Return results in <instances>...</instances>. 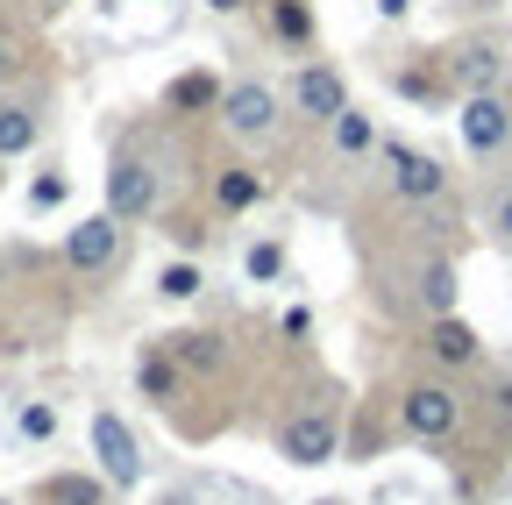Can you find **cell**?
<instances>
[{
	"mask_svg": "<svg viewBox=\"0 0 512 505\" xmlns=\"http://www.w3.org/2000/svg\"><path fill=\"white\" fill-rule=\"evenodd\" d=\"M256 200H264V178H256V171L228 164V171L214 178V207H221V214H249Z\"/></svg>",
	"mask_w": 512,
	"mask_h": 505,
	"instance_id": "cell-15",
	"label": "cell"
},
{
	"mask_svg": "<svg viewBox=\"0 0 512 505\" xmlns=\"http://www.w3.org/2000/svg\"><path fill=\"white\" fill-rule=\"evenodd\" d=\"M107 214H114L121 228L157 214V171H150L143 157H114V171H107Z\"/></svg>",
	"mask_w": 512,
	"mask_h": 505,
	"instance_id": "cell-7",
	"label": "cell"
},
{
	"mask_svg": "<svg viewBox=\"0 0 512 505\" xmlns=\"http://www.w3.org/2000/svg\"><path fill=\"white\" fill-rule=\"evenodd\" d=\"M15 427H22V441H57V406L50 399H29L15 413Z\"/></svg>",
	"mask_w": 512,
	"mask_h": 505,
	"instance_id": "cell-22",
	"label": "cell"
},
{
	"mask_svg": "<svg viewBox=\"0 0 512 505\" xmlns=\"http://www.w3.org/2000/svg\"><path fill=\"white\" fill-rule=\"evenodd\" d=\"M29 150H36V114L0 100V157H29Z\"/></svg>",
	"mask_w": 512,
	"mask_h": 505,
	"instance_id": "cell-17",
	"label": "cell"
},
{
	"mask_svg": "<svg viewBox=\"0 0 512 505\" xmlns=\"http://www.w3.org/2000/svg\"><path fill=\"white\" fill-rule=\"evenodd\" d=\"M114 257H121V221L114 214H86L72 235H64V264L72 271H114Z\"/></svg>",
	"mask_w": 512,
	"mask_h": 505,
	"instance_id": "cell-9",
	"label": "cell"
},
{
	"mask_svg": "<svg viewBox=\"0 0 512 505\" xmlns=\"http://www.w3.org/2000/svg\"><path fill=\"white\" fill-rule=\"evenodd\" d=\"M271 29L285 43H313V8L306 0H271Z\"/></svg>",
	"mask_w": 512,
	"mask_h": 505,
	"instance_id": "cell-20",
	"label": "cell"
},
{
	"mask_svg": "<svg viewBox=\"0 0 512 505\" xmlns=\"http://www.w3.org/2000/svg\"><path fill=\"white\" fill-rule=\"evenodd\" d=\"M164 505H192V498H164Z\"/></svg>",
	"mask_w": 512,
	"mask_h": 505,
	"instance_id": "cell-29",
	"label": "cell"
},
{
	"mask_svg": "<svg viewBox=\"0 0 512 505\" xmlns=\"http://www.w3.org/2000/svg\"><path fill=\"white\" fill-rule=\"evenodd\" d=\"M164 349H171V363H178V370H200V377L228 363L221 335H207V328H192V335H164Z\"/></svg>",
	"mask_w": 512,
	"mask_h": 505,
	"instance_id": "cell-13",
	"label": "cell"
},
{
	"mask_svg": "<svg viewBox=\"0 0 512 505\" xmlns=\"http://www.w3.org/2000/svg\"><path fill=\"white\" fill-rule=\"evenodd\" d=\"M427 356H434L441 370H470V363L484 356V342H477V328L463 321V313H441V321L427 328Z\"/></svg>",
	"mask_w": 512,
	"mask_h": 505,
	"instance_id": "cell-10",
	"label": "cell"
},
{
	"mask_svg": "<svg viewBox=\"0 0 512 505\" xmlns=\"http://www.w3.org/2000/svg\"><path fill=\"white\" fill-rule=\"evenodd\" d=\"M413 299L434 313V321H441V313H456V299H463V292H456V264H448V257H427V264L413 271Z\"/></svg>",
	"mask_w": 512,
	"mask_h": 505,
	"instance_id": "cell-12",
	"label": "cell"
},
{
	"mask_svg": "<svg viewBox=\"0 0 512 505\" xmlns=\"http://www.w3.org/2000/svg\"><path fill=\"white\" fill-rule=\"evenodd\" d=\"M43 8H64V0H43Z\"/></svg>",
	"mask_w": 512,
	"mask_h": 505,
	"instance_id": "cell-30",
	"label": "cell"
},
{
	"mask_svg": "<svg viewBox=\"0 0 512 505\" xmlns=\"http://www.w3.org/2000/svg\"><path fill=\"white\" fill-rule=\"evenodd\" d=\"M278 114H285V100H278V86H264V79H235V86L221 93V129H228L235 143H271V136H278Z\"/></svg>",
	"mask_w": 512,
	"mask_h": 505,
	"instance_id": "cell-1",
	"label": "cell"
},
{
	"mask_svg": "<svg viewBox=\"0 0 512 505\" xmlns=\"http://www.w3.org/2000/svg\"><path fill=\"white\" fill-rule=\"evenodd\" d=\"M136 385H143V399H178V363H171V349H150L143 363H136Z\"/></svg>",
	"mask_w": 512,
	"mask_h": 505,
	"instance_id": "cell-19",
	"label": "cell"
},
{
	"mask_svg": "<svg viewBox=\"0 0 512 505\" xmlns=\"http://www.w3.org/2000/svg\"><path fill=\"white\" fill-rule=\"evenodd\" d=\"M15 72H22V50H15V43H8V36H0V86H8V79H15Z\"/></svg>",
	"mask_w": 512,
	"mask_h": 505,
	"instance_id": "cell-25",
	"label": "cell"
},
{
	"mask_svg": "<svg viewBox=\"0 0 512 505\" xmlns=\"http://www.w3.org/2000/svg\"><path fill=\"white\" fill-rule=\"evenodd\" d=\"M328 505H335V498H328Z\"/></svg>",
	"mask_w": 512,
	"mask_h": 505,
	"instance_id": "cell-31",
	"label": "cell"
},
{
	"mask_svg": "<svg viewBox=\"0 0 512 505\" xmlns=\"http://www.w3.org/2000/svg\"><path fill=\"white\" fill-rule=\"evenodd\" d=\"M200 285H207L200 264H164V271H157V292H164V299H200Z\"/></svg>",
	"mask_w": 512,
	"mask_h": 505,
	"instance_id": "cell-23",
	"label": "cell"
},
{
	"mask_svg": "<svg viewBox=\"0 0 512 505\" xmlns=\"http://www.w3.org/2000/svg\"><path fill=\"white\" fill-rule=\"evenodd\" d=\"M242 271H249V285H271V278H285V242H249Z\"/></svg>",
	"mask_w": 512,
	"mask_h": 505,
	"instance_id": "cell-21",
	"label": "cell"
},
{
	"mask_svg": "<svg viewBox=\"0 0 512 505\" xmlns=\"http://www.w3.org/2000/svg\"><path fill=\"white\" fill-rule=\"evenodd\" d=\"M384 178H392V193H399L406 207H427V200L448 193L441 157H427V150H413V143H384Z\"/></svg>",
	"mask_w": 512,
	"mask_h": 505,
	"instance_id": "cell-5",
	"label": "cell"
},
{
	"mask_svg": "<svg viewBox=\"0 0 512 505\" xmlns=\"http://www.w3.org/2000/svg\"><path fill=\"white\" fill-rule=\"evenodd\" d=\"M221 79L214 72H185V79H171V93H164V107L171 114H207V107H221Z\"/></svg>",
	"mask_w": 512,
	"mask_h": 505,
	"instance_id": "cell-14",
	"label": "cell"
},
{
	"mask_svg": "<svg viewBox=\"0 0 512 505\" xmlns=\"http://www.w3.org/2000/svg\"><path fill=\"white\" fill-rule=\"evenodd\" d=\"M406 8H413V0H377V15H384V22H399Z\"/></svg>",
	"mask_w": 512,
	"mask_h": 505,
	"instance_id": "cell-27",
	"label": "cell"
},
{
	"mask_svg": "<svg viewBox=\"0 0 512 505\" xmlns=\"http://www.w3.org/2000/svg\"><path fill=\"white\" fill-rule=\"evenodd\" d=\"M456 129H463V150H470V157H498V150L512 143V107H505L498 93H463Z\"/></svg>",
	"mask_w": 512,
	"mask_h": 505,
	"instance_id": "cell-8",
	"label": "cell"
},
{
	"mask_svg": "<svg viewBox=\"0 0 512 505\" xmlns=\"http://www.w3.org/2000/svg\"><path fill=\"white\" fill-rule=\"evenodd\" d=\"M448 79H456V93H498L505 57H498L491 43H463L456 57H448Z\"/></svg>",
	"mask_w": 512,
	"mask_h": 505,
	"instance_id": "cell-11",
	"label": "cell"
},
{
	"mask_svg": "<svg viewBox=\"0 0 512 505\" xmlns=\"http://www.w3.org/2000/svg\"><path fill=\"white\" fill-rule=\"evenodd\" d=\"M285 100H292V114H299V121H320V129H328V121L349 107V79H342L335 65H299Z\"/></svg>",
	"mask_w": 512,
	"mask_h": 505,
	"instance_id": "cell-6",
	"label": "cell"
},
{
	"mask_svg": "<svg viewBox=\"0 0 512 505\" xmlns=\"http://www.w3.org/2000/svg\"><path fill=\"white\" fill-rule=\"evenodd\" d=\"M399 427L413 441H448L463 427V392L441 385V377H420V385H406V399H399Z\"/></svg>",
	"mask_w": 512,
	"mask_h": 505,
	"instance_id": "cell-2",
	"label": "cell"
},
{
	"mask_svg": "<svg viewBox=\"0 0 512 505\" xmlns=\"http://www.w3.org/2000/svg\"><path fill=\"white\" fill-rule=\"evenodd\" d=\"M93 456H100V477L114 484V491H136L143 484V449H136V434H128V420L121 413H93Z\"/></svg>",
	"mask_w": 512,
	"mask_h": 505,
	"instance_id": "cell-4",
	"label": "cell"
},
{
	"mask_svg": "<svg viewBox=\"0 0 512 505\" xmlns=\"http://www.w3.org/2000/svg\"><path fill=\"white\" fill-rule=\"evenodd\" d=\"M64 193H72V185H64V171H43V178L29 185V207L50 214V207H64Z\"/></svg>",
	"mask_w": 512,
	"mask_h": 505,
	"instance_id": "cell-24",
	"label": "cell"
},
{
	"mask_svg": "<svg viewBox=\"0 0 512 505\" xmlns=\"http://www.w3.org/2000/svg\"><path fill=\"white\" fill-rule=\"evenodd\" d=\"M207 8H214V15H235V8H249V0H207Z\"/></svg>",
	"mask_w": 512,
	"mask_h": 505,
	"instance_id": "cell-28",
	"label": "cell"
},
{
	"mask_svg": "<svg viewBox=\"0 0 512 505\" xmlns=\"http://www.w3.org/2000/svg\"><path fill=\"white\" fill-rule=\"evenodd\" d=\"M491 228H498V242H512V193L491 207Z\"/></svg>",
	"mask_w": 512,
	"mask_h": 505,
	"instance_id": "cell-26",
	"label": "cell"
},
{
	"mask_svg": "<svg viewBox=\"0 0 512 505\" xmlns=\"http://www.w3.org/2000/svg\"><path fill=\"white\" fill-rule=\"evenodd\" d=\"M328 136H335V150H342V157L377 150V129H370V114H363V107H342V114L328 121Z\"/></svg>",
	"mask_w": 512,
	"mask_h": 505,
	"instance_id": "cell-18",
	"label": "cell"
},
{
	"mask_svg": "<svg viewBox=\"0 0 512 505\" xmlns=\"http://www.w3.org/2000/svg\"><path fill=\"white\" fill-rule=\"evenodd\" d=\"M36 505H107V491H100V477H43L36 484Z\"/></svg>",
	"mask_w": 512,
	"mask_h": 505,
	"instance_id": "cell-16",
	"label": "cell"
},
{
	"mask_svg": "<svg viewBox=\"0 0 512 505\" xmlns=\"http://www.w3.org/2000/svg\"><path fill=\"white\" fill-rule=\"evenodd\" d=\"M335 449H342V427H335V413H328V406H306V413H292V420L278 427V456H285V463H299V470L335 463Z\"/></svg>",
	"mask_w": 512,
	"mask_h": 505,
	"instance_id": "cell-3",
	"label": "cell"
}]
</instances>
